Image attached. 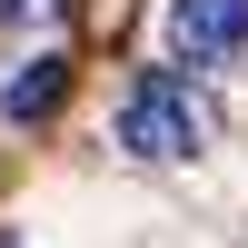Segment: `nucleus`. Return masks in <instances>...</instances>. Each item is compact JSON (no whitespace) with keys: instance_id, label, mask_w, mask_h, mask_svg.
<instances>
[{"instance_id":"nucleus-1","label":"nucleus","mask_w":248,"mask_h":248,"mask_svg":"<svg viewBox=\"0 0 248 248\" xmlns=\"http://www.w3.org/2000/svg\"><path fill=\"white\" fill-rule=\"evenodd\" d=\"M119 149L129 159H199L209 149V109L189 99V79L149 70L129 99H119Z\"/></svg>"},{"instance_id":"nucleus-2","label":"nucleus","mask_w":248,"mask_h":248,"mask_svg":"<svg viewBox=\"0 0 248 248\" xmlns=\"http://www.w3.org/2000/svg\"><path fill=\"white\" fill-rule=\"evenodd\" d=\"M229 50H248V0H169V60L209 70Z\"/></svg>"},{"instance_id":"nucleus-3","label":"nucleus","mask_w":248,"mask_h":248,"mask_svg":"<svg viewBox=\"0 0 248 248\" xmlns=\"http://www.w3.org/2000/svg\"><path fill=\"white\" fill-rule=\"evenodd\" d=\"M60 90H70V60H60V50H40L30 70L0 90V119H10V129H30V119H50V109H60Z\"/></svg>"}]
</instances>
